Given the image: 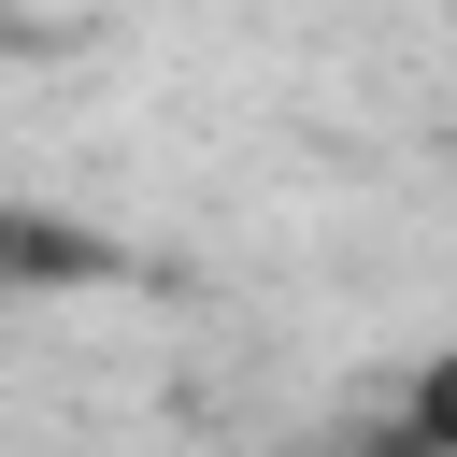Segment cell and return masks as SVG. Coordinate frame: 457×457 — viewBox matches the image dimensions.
Wrapping results in <instances>:
<instances>
[{
	"label": "cell",
	"instance_id": "cell-1",
	"mask_svg": "<svg viewBox=\"0 0 457 457\" xmlns=\"http://www.w3.org/2000/svg\"><path fill=\"white\" fill-rule=\"evenodd\" d=\"M400 428H414L428 457H457V343H443V357H428V371L400 386Z\"/></svg>",
	"mask_w": 457,
	"mask_h": 457
},
{
	"label": "cell",
	"instance_id": "cell-2",
	"mask_svg": "<svg viewBox=\"0 0 457 457\" xmlns=\"http://www.w3.org/2000/svg\"><path fill=\"white\" fill-rule=\"evenodd\" d=\"M328 457H428V443H414V428H400V400H386V414H357V428H343Z\"/></svg>",
	"mask_w": 457,
	"mask_h": 457
}]
</instances>
